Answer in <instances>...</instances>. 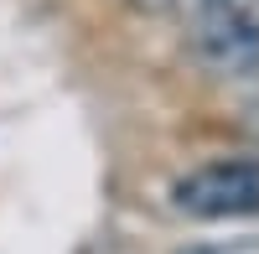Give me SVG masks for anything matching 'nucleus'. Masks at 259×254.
Here are the masks:
<instances>
[{
	"label": "nucleus",
	"mask_w": 259,
	"mask_h": 254,
	"mask_svg": "<svg viewBox=\"0 0 259 254\" xmlns=\"http://www.w3.org/2000/svg\"><path fill=\"white\" fill-rule=\"evenodd\" d=\"M192 41L228 78L259 73V0H192Z\"/></svg>",
	"instance_id": "1"
},
{
	"label": "nucleus",
	"mask_w": 259,
	"mask_h": 254,
	"mask_svg": "<svg viewBox=\"0 0 259 254\" xmlns=\"http://www.w3.org/2000/svg\"><path fill=\"white\" fill-rule=\"evenodd\" d=\"M171 202L187 218H244L259 207V161L249 156L207 161L171 187Z\"/></svg>",
	"instance_id": "2"
}]
</instances>
